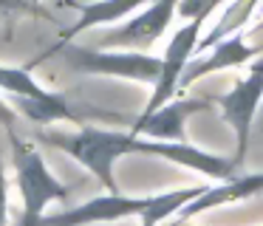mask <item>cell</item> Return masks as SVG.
Wrapping results in <instances>:
<instances>
[{
  "instance_id": "6da1fadb",
  "label": "cell",
  "mask_w": 263,
  "mask_h": 226,
  "mask_svg": "<svg viewBox=\"0 0 263 226\" xmlns=\"http://www.w3.org/2000/svg\"><path fill=\"white\" fill-rule=\"evenodd\" d=\"M204 190H206V184L184 186V190H173V192H159V195L102 192V195L91 198L85 203H77V206L46 215L37 226H91V223H116V220H125V218L167 223Z\"/></svg>"
},
{
  "instance_id": "7a4b0ae2",
  "label": "cell",
  "mask_w": 263,
  "mask_h": 226,
  "mask_svg": "<svg viewBox=\"0 0 263 226\" xmlns=\"http://www.w3.org/2000/svg\"><path fill=\"white\" fill-rule=\"evenodd\" d=\"M40 139L82 164L102 184L105 192H119L114 173L116 161L125 156H144L147 147V136H139L133 130L93 127V124H82L77 130H46Z\"/></svg>"
},
{
  "instance_id": "3957f363",
  "label": "cell",
  "mask_w": 263,
  "mask_h": 226,
  "mask_svg": "<svg viewBox=\"0 0 263 226\" xmlns=\"http://www.w3.org/2000/svg\"><path fill=\"white\" fill-rule=\"evenodd\" d=\"M6 136H9V144H12L14 178H17L20 201H23V212H20L17 226H37L48 215L51 203L68 201V186L48 170L43 153L31 141L20 139L17 133H6Z\"/></svg>"
},
{
  "instance_id": "277c9868",
  "label": "cell",
  "mask_w": 263,
  "mask_h": 226,
  "mask_svg": "<svg viewBox=\"0 0 263 226\" xmlns=\"http://www.w3.org/2000/svg\"><path fill=\"white\" fill-rule=\"evenodd\" d=\"M57 51L63 54L65 65L74 68L77 73H88V77L130 79V82H142L150 88L161 77V56H150L136 48H85V45L68 43ZM57 51H51V54H57Z\"/></svg>"
},
{
  "instance_id": "5b68a950",
  "label": "cell",
  "mask_w": 263,
  "mask_h": 226,
  "mask_svg": "<svg viewBox=\"0 0 263 226\" xmlns=\"http://www.w3.org/2000/svg\"><path fill=\"white\" fill-rule=\"evenodd\" d=\"M263 102V56L252 60V68L243 79L232 85V90L218 96L215 105L221 107V116L229 127L235 130V153L232 161L238 170H243L246 153H249V133L255 124V113Z\"/></svg>"
},
{
  "instance_id": "8992f818",
  "label": "cell",
  "mask_w": 263,
  "mask_h": 226,
  "mask_svg": "<svg viewBox=\"0 0 263 226\" xmlns=\"http://www.w3.org/2000/svg\"><path fill=\"white\" fill-rule=\"evenodd\" d=\"M212 17V11H201L193 20H184L181 28L173 31V40L167 43L164 56H161V77L153 85V93H150L147 105L142 113H153L161 105H167L170 99H176L178 93V82H181L184 68L190 65V60L195 56V48L201 43V31H204V23Z\"/></svg>"
},
{
  "instance_id": "52a82bcc",
  "label": "cell",
  "mask_w": 263,
  "mask_h": 226,
  "mask_svg": "<svg viewBox=\"0 0 263 226\" xmlns=\"http://www.w3.org/2000/svg\"><path fill=\"white\" fill-rule=\"evenodd\" d=\"M178 3L181 0H153L144 9H139L133 17H127V23L114 28H105L97 34V45L105 48H147V45L159 43L164 37V31L170 28L173 17L178 14Z\"/></svg>"
},
{
  "instance_id": "ba28073f",
  "label": "cell",
  "mask_w": 263,
  "mask_h": 226,
  "mask_svg": "<svg viewBox=\"0 0 263 226\" xmlns=\"http://www.w3.org/2000/svg\"><path fill=\"white\" fill-rule=\"evenodd\" d=\"M257 56H263V45H249L240 34H232V37H227V40L212 45L210 54H201V56H193V60H190V65L184 68V73H181V82H178V93H184L193 82L210 77V73L246 65V62L257 60Z\"/></svg>"
},
{
  "instance_id": "9c48e42d",
  "label": "cell",
  "mask_w": 263,
  "mask_h": 226,
  "mask_svg": "<svg viewBox=\"0 0 263 226\" xmlns=\"http://www.w3.org/2000/svg\"><path fill=\"white\" fill-rule=\"evenodd\" d=\"M210 102L206 99H170L153 113H139L127 130L147 139H161V141H187L184 136V122L193 116L195 110H206Z\"/></svg>"
},
{
  "instance_id": "30bf717a",
  "label": "cell",
  "mask_w": 263,
  "mask_h": 226,
  "mask_svg": "<svg viewBox=\"0 0 263 226\" xmlns=\"http://www.w3.org/2000/svg\"><path fill=\"white\" fill-rule=\"evenodd\" d=\"M263 192V173H235L229 178H223L221 184L215 186H206L198 198L187 203L181 212L176 215V223L187 218H195L201 212H210L215 206H229V203H238V201H246V198H255Z\"/></svg>"
},
{
  "instance_id": "8fae6325",
  "label": "cell",
  "mask_w": 263,
  "mask_h": 226,
  "mask_svg": "<svg viewBox=\"0 0 263 226\" xmlns=\"http://www.w3.org/2000/svg\"><path fill=\"white\" fill-rule=\"evenodd\" d=\"M147 3H153V0H88V3H71L77 11H80V17H77V23H71V26L63 31V37L57 40V45H54L51 51L68 45L71 40H74L77 34H82V31L102 28V26L105 28L116 26V23L125 20V17H133ZM51 51H48V54H51Z\"/></svg>"
},
{
  "instance_id": "7c38bea8",
  "label": "cell",
  "mask_w": 263,
  "mask_h": 226,
  "mask_svg": "<svg viewBox=\"0 0 263 226\" xmlns=\"http://www.w3.org/2000/svg\"><path fill=\"white\" fill-rule=\"evenodd\" d=\"M12 99H14V107L34 124L68 122V124H77V127L85 124V119L68 105V99H65L63 93H54V90H48L40 99H20V96H12Z\"/></svg>"
},
{
  "instance_id": "4fadbf2b",
  "label": "cell",
  "mask_w": 263,
  "mask_h": 226,
  "mask_svg": "<svg viewBox=\"0 0 263 226\" xmlns=\"http://www.w3.org/2000/svg\"><path fill=\"white\" fill-rule=\"evenodd\" d=\"M257 6H260V0H227V9L218 17V23L206 31V37H201L198 48H195V56H198L201 51L212 48L215 43H221V40L232 37V34H240L243 23H249L252 11H255Z\"/></svg>"
},
{
  "instance_id": "5bb4252c",
  "label": "cell",
  "mask_w": 263,
  "mask_h": 226,
  "mask_svg": "<svg viewBox=\"0 0 263 226\" xmlns=\"http://www.w3.org/2000/svg\"><path fill=\"white\" fill-rule=\"evenodd\" d=\"M0 90H6L20 99H40L48 90L31 77L29 68H14V65H0Z\"/></svg>"
},
{
  "instance_id": "9a60e30c",
  "label": "cell",
  "mask_w": 263,
  "mask_h": 226,
  "mask_svg": "<svg viewBox=\"0 0 263 226\" xmlns=\"http://www.w3.org/2000/svg\"><path fill=\"white\" fill-rule=\"evenodd\" d=\"M0 226H9V181H6V158L0 144Z\"/></svg>"
},
{
  "instance_id": "2e32d148",
  "label": "cell",
  "mask_w": 263,
  "mask_h": 226,
  "mask_svg": "<svg viewBox=\"0 0 263 226\" xmlns=\"http://www.w3.org/2000/svg\"><path fill=\"white\" fill-rule=\"evenodd\" d=\"M0 130H6V133H17V113L3 102V96H0Z\"/></svg>"
},
{
  "instance_id": "e0dca14e",
  "label": "cell",
  "mask_w": 263,
  "mask_h": 226,
  "mask_svg": "<svg viewBox=\"0 0 263 226\" xmlns=\"http://www.w3.org/2000/svg\"><path fill=\"white\" fill-rule=\"evenodd\" d=\"M139 226H161V223H153V220H139Z\"/></svg>"
},
{
  "instance_id": "ac0fdd59",
  "label": "cell",
  "mask_w": 263,
  "mask_h": 226,
  "mask_svg": "<svg viewBox=\"0 0 263 226\" xmlns=\"http://www.w3.org/2000/svg\"><path fill=\"white\" fill-rule=\"evenodd\" d=\"M260 17H263V0H260Z\"/></svg>"
}]
</instances>
